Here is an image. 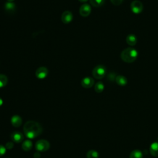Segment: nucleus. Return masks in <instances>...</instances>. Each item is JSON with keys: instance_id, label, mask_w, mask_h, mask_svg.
<instances>
[{"instance_id": "nucleus-1", "label": "nucleus", "mask_w": 158, "mask_h": 158, "mask_svg": "<svg viewBox=\"0 0 158 158\" xmlns=\"http://www.w3.org/2000/svg\"><path fill=\"white\" fill-rule=\"evenodd\" d=\"M42 131V127L37 122L30 120L27 122L23 125L24 134L29 139H35L39 136Z\"/></svg>"}, {"instance_id": "nucleus-2", "label": "nucleus", "mask_w": 158, "mask_h": 158, "mask_svg": "<svg viewBox=\"0 0 158 158\" xmlns=\"http://www.w3.org/2000/svg\"><path fill=\"white\" fill-rule=\"evenodd\" d=\"M138 56L136 49L133 48H127L122 51L120 54L122 60L127 63H132L136 60Z\"/></svg>"}, {"instance_id": "nucleus-3", "label": "nucleus", "mask_w": 158, "mask_h": 158, "mask_svg": "<svg viewBox=\"0 0 158 158\" xmlns=\"http://www.w3.org/2000/svg\"><path fill=\"white\" fill-rule=\"evenodd\" d=\"M106 68L102 65L96 66L92 72L93 76L96 79H102L106 74Z\"/></svg>"}, {"instance_id": "nucleus-4", "label": "nucleus", "mask_w": 158, "mask_h": 158, "mask_svg": "<svg viewBox=\"0 0 158 158\" xmlns=\"http://www.w3.org/2000/svg\"><path fill=\"white\" fill-rule=\"evenodd\" d=\"M50 148V143L46 139H39L35 143V149L38 152H45Z\"/></svg>"}, {"instance_id": "nucleus-5", "label": "nucleus", "mask_w": 158, "mask_h": 158, "mask_svg": "<svg viewBox=\"0 0 158 158\" xmlns=\"http://www.w3.org/2000/svg\"><path fill=\"white\" fill-rule=\"evenodd\" d=\"M131 11L136 14H140L143 10V4L138 0H135L131 2L130 5Z\"/></svg>"}, {"instance_id": "nucleus-6", "label": "nucleus", "mask_w": 158, "mask_h": 158, "mask_svg": "<svg viewBox=\"0 0 158 158\" xmlns=\"http://www.w3.org/2000/svg\"><path fill=\"white\" fill-rule=\"evenodd\" d=\"M48 74V70L45 67H38L35 72V76L39 79L45 78Z\"/></svg>"}, {"instance_id": "nucleus-7", "label": "nucleus", "mask_w": 158, "mask_h": 158, "mask_svg": "<svg viewBox=\"0 0 158 158\" xmlns=\"http://www.w3.org/2000/svg\"><path fill=\"white\" fill-rule=\"evenodd\" d=\"M91 12V6L88 4H83L81 5L79 9L80 14L84 17H86L88 16Z\"/></svg>"}, {"instance_id": "nucleus-8", "label": "nucleus", "mask_w": 158, "mask_h": 158, "mask_svg": "<svg viewBox=\"0 0 158 158\" xmlns=\"http://www.w3.org/2000/svg\"><path fill=\"white\" fill-rule=\"evenodd\" d=\"M94 83V80L93 78L89 77H86L83 78L81 81V86L85 88H91Z\"/></svg>"}, {"instance_id": "nucleus-9", "label": "nucleus", "mask_w": 158, "mask_h": 158, "mask_svg": "<svg viewBox=\"0 0 158 158\" xmlns=\"http://www.w3.org/2000/svg\"><path fill=\"white\" fill-rule=\"evenodd\" d=\"M10 138L12 142L15 143H20L23 140L24 136L21 132L14 131L10 135Z\"/></svg>"}, {"instance_id": "nucleus-10", "label": "nucleus", "mask_w": 158, "mask_h": 158, "mask_svg": "<svg viewBox=\"0 0 158 158\" xmlns=\"http://www.w3.org/2000/svg\"><path fill=\"white\" fill-rule=\"evenodd\" d=\"M73 14L69 10L64 11L61 15V20L64 23H69L72 21Z\"/></svg>"}, {"instance_id": "nucleus-11", "label": "nucleus", "mask_w": 158, "mask_h": 158, "mask_svg": "<svg viewBox=\"0 0 158 158\" xmlns=\"http://www.w3.org/2000/svg\"><path fill=\"white\" fill-rule=\"evenodd\" d=\"M5 12L9 14H12L15 11V5L13 2L7 1L4 4Z\"/></svg>"}, {"instance_id": "nucleus-12", "label": "nucleus", "mask_w": 158, "mask_h": 158, "mask_svg": "<svg viewBox=\"0 0 158 158\" xmlns=\"http://www.w3.org/2000/svg\"><path fill=\"white\" fill-rule=\"evenodd\" d=\"M10 123L14 127H19L22 123V119L19 115H14L11 117Z\"/></svg>"}, {"instance_id": "nucleus-13", "label": "nucleus", "mask_w": 158, "mask_h": 158, "mask_svg": "<svg viewBox=\"0 0 158 158\" xmlns=\"http://www.w3.org/2000/svg\"><path fill=\"white\" fill-rule=\"evenodd\" d=\"M137 41L138 40L136 36L133 34H130L126 38L127 43L131 46H135L137 43Z\"/></svg>"}, {"instance_id": "nucleus-14", "label": "nucleus", "mask_w": 158, "mask_h": 158, "mask_svg": "<svg viewBox=\"0 0 158 158\" xmlns=\"http://www.w3.org/2000/svg\"><path fill=\"white\" fill-rule=\"evenodd\" d=\"M149 152L152 156L158 157V142H154L151 144Z\"/></svg>"}, {"instance_id": "nucleus-15", "label": "nucleus", "mask_w": 158, "mask_h": 158, "mask_svg": "<svg viewBox=\"0 0 158 158\" xmlns=\"http://www.w3.org/2000/svg\"><path fill=\"white\" fill-rule=\"evenodd\" d=\"M115 81L117 85L120 86H125L127 84V79L125 76L123 75H118L115 78Z\"/></svg>"}, {"instance_id": "nucleus-16", "label": "nucleus", "mask_w": 158, "mask_h": 158, "mask_svg": "<svg viewBox=\"0 0 158 158\" xmlns=\"http://www.w3.org/2000/svg\"><path fill=\"white\" fill-rule=\"evenodd\" d=\"M33 146L32 142L30 139L25 140L22 144V148L25 151H29L31 149Z\"/></svg>"}, {"instance_id": "nucleus-17", "label": "nucleus", "mask_w": 158, "mask_h": 158, "mask_svg": "<svg viewBox=\"0 0 158 158\" xmlns=\"http://www.w3.org/2000/svg\"><path fill=\"white\" fill-rule=\"evenodd\" d=\"M130 158H143V153L140 150L135 149L130 152Z\"/></svg>"}, {"instance_id": "nucleus-18", "label": "nucleus", "mask_w": 158, "mask_h": 158, "mask_svg": "<svg viewBox=\"0 0 158 158\" xmlns=\"http://www.w3.org/2000/svg\"><path fill=\"white\" fill-rule=\"evenodd\" d=\"M104 89V85L102 82L98 81L95 84V85H94V91L96 93H102Z\"/></svg>"}, {"instance_id": "nucleus-19", "label": "nucleus", "mask_w": 158, "mask_h": 158, "mask_svg": "<svg viewBox=\"0 0 158 158\" xmlns=\"http://www.w3.org/2000/svg\"><path fill=\"white\" fill-rule=\"evenodd\" d=\"M86 157L87 158H98L99 157V153L98 151L91 149L87 152L86 153Z\"/></svg>"}, {"instance_id": "nucleus-20", "label": "nucleus", "mask_w": 158, "mask_h": 158, "mask_svg": "<svg viewBox=\"0 0 158 158\" xmlns=\"http://www.w3.org/2000/svg\"><path fill=\"white\" fill-rule=\"evenodd\" d=\"M7 77L4 74H0V88L4 87L7 84Z\"/></svg>"}, {"instance_id": "nucleus-21", "label": "nucleus", "mask_w": 158, "mask_h": 158, "mask_svg": "<svg viewBox=\"0 0 158 158\" xmlns=\"http://www.w3.org/2000/svg\"><path fill=\"white\" fill-rule=\"evenodd\" d=\"M89 2L93 7H98L104 4V0H89Z\"/></svg>"}, {"instance_id": "nucleus-22", "label": "nucleus", "mask_w": 158, "mask_h": 158, "mask_svg": "<svg viewBox=\"0 0 158 158\" xmlns=\"http://www.w3.org/2000/svg\"><path fill=\"white\" fill-rule=\"evenodd\" d=\"M6 150H7V149L6 148V147L0 144V157L2 156L3 155L5 154Z\"/></svg>"}, {"instance_id": "nucleus-23", "label": "nucleus", "mask_w": 158, "mask_h": 158, "mask_svg": "<svg viewBox=\"0 0 158 158\" xmlns=\"http://www.w3.org/2000/svg\"><path fill=\"white\" fill-rule=\"evenodd\" d=\"M123 1V0H110V2L115 6H118L122 3Z\"/></svg>"}, {"instance_id": "nucleus-24", "label": "nucleus", "mask_w": 158, "mask_h": 158, "mask_svg": "<svg viewBox=\"0 0 158 158\" xmlns=\"http://www.w3.org/2000/svg\"><path fill=\"white\" fill-rule=\"evenodd\" d=\"M116 75L115 73H110L109 75H108V78L109 80L110 81H113V80H115V78H116Z\"/></svg>"}, {"instance_id": "nucleus-25", "label": "nucleus", "mask_w": 158, "mask_h": 158, "mask_svg": "<svg viewBox=\"0 0 158 158\" xmlns=\"http://www.w3.org/2000/svg\"><path fill=\"white\" fill-rule=\"evenodd\" d=\"M5 147H6V148L7 149H12L13 147H14L13 142H8V143H7L6 146H5Z\"/></svg>"}, {"instance_id": "nucleus-26", "label": "nucleus", "mask_w": 158, "mask_h": 158, "mask_svg": "<svg viewBox=\"0 0 158 158\" xmlns=\"http://www.w3.org/2000/svg\"><path fill=\"white\" fill-rule=\"evenodd\" d=\"M40 156H41V154H40V152H38V151L36 152H35L33 154L34 158H40Z\"/></svg>"}, {"instance_id": "nucleus-27", "label": "nucleus", "mask_w": 158, "mask_h": 158, "mask_svg": "<svg viewBox=\"0 0 158 158\" xmlns=\"http://www.w3.org/2000/svg\"><path fill=\"white\" fill-rule=\"evenodd\" d=\"M3 104V100L0 98V106H1Z\"/></svg>"}, {"instance_id": "nucleus-28", "label": "nucleus", "mask_w": 158, "mask_h": 158, "mask_svg": "<svg viewBox=\"0 0 158 158\" xmlns=\"http://www.w3.org/2000/svg\"><path fill=\"white\" fill-rule=\"evenodd\" d=\"M80 2H86L88 1V0H78Z\"/></svg>"}, {"instance_id": "nucleus-29", "label": "nucleus", "mask_w": 158, "mask_h": 158, "mask_svg": "<svg viewBox=\"0 0 158 158\" xmlns=\"http://www.w3.org/2000/svg\"><path fill=\"white\" fill-rule=\"evenodd\" d=\"M14 0H7V1H9V2H13Z\"/></svg>"}]
</instances>
